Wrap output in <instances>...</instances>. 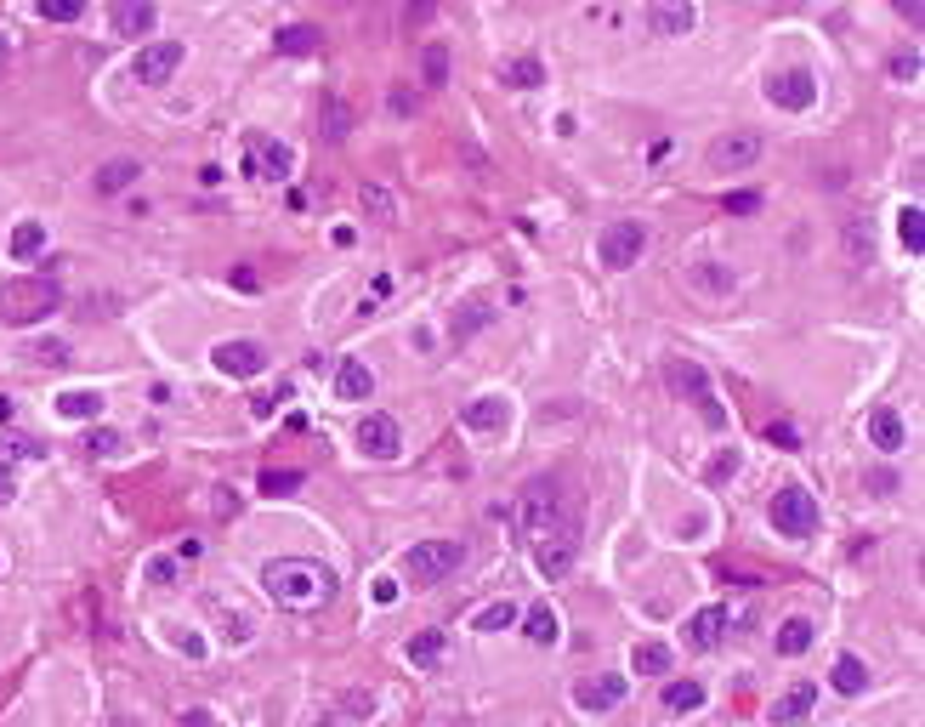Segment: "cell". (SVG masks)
Here are the masks:
<instances>
[{
  "mask_svg": "<svg viewBox=\"0 0 925 727\" xmlns=\"http://www.w3.org/2000/svg\"><path fill=\"white\" fill-rule=\"evenodd\" d=\"M262 586L279 608L307 614V608H324L335 597V574L324 563H307V557H279V563H267Z\"/></svg>",
  "mask_w": 925,
  "mask_h": 727,
  "instance_id": "cell-1",
  "label": "cell"
},
{
  "mask_svg": "<svg viewBox=\"0 0 925 727\" xmlns=\"http://www.w3.org/2000/svg\"><path fill=\"white\" fill-rule=\"evenodd\" d=\"M57 302H63V284H57L52 273L6 279V284H0V324H12V330L40 324V319H52V313H57Z\"/></svg>",
  "mask_w": 925,
  "mask_h": 727,
  "instance_id": "cell-2",
  "label": "cell"
},
{
  "mask_svg": "<svg viewBox=\"0 0 925 727\" xmlns=\"http://www.w3.org/2000/svg\"><path fill=\"white\" fill-rule=\"evenodd\" d=\"M460 563H466V546H460V540H420V546L403 551L409 586H437V580H449Z\"/></svg>",
  "mask_w": 925,
  "mask_h": 727,
  "instance_id": "cell-3",
  "label": "cell"
},
{
  "mask_svg": "<svg viewBox=\"0 0 925 727\" xmlns=\"http://www.w3.org/2000/svg\"><path fill=\"white\" fill-rule=\"evenodd\" d=\"M767 517H772V529L789 534V540H806V534H818V500L806 495L801 483H784V489L767 500Z\"/></svg>",
  "mask_w": 925,
  "mask_h": 727,
  "instance_id": "cell-4",
  "label": "cell"
},
{
  "mask_svg": "<svg viewBox=\"0 0 925 727\" xmlns=\"http://www.w3.org/2000/svg\"><path fill=\"white\" fill-rule=\"evenodd\" d=\"M574 563H579V529H574V523L534 534V568H540L545 580H562Z\"/></svg>",
  "mask_w": 925,
  "mask_h": 727,
  "instance_id": "cell-5",
  "label": "cell"
},
{
  "mask_svg": "<svg viewBox=\"0 0 925 727\" xmlns=\"http://www.w3.org/2000/svg\"><path fill=\"white\" fill-rule=\"evenodd\" d=\"M670 387L681 392V398H693L704 415V426H727V409L716 404V392H710V375H704V364H693V358H676L670 364Z\"/></svg>",
  "mask_w": 925,
  "mask_h": 727,
  "instance_id": "cell-6",
  "label": "cell"
},
{
  "mask_svg": "<svg viewBox=\"0 0 925 727\" xmlns=\"http://www.w3.org/2000/svg\"><path fill=\"white\" fill-rule=\"evenodd\" d=\"M642 250H647V228H642V222H613V228H602L596 256H602L608 273H625V267L642 262Z\"/></svg>",
  "mask_w": 925,
  "mask_h": 727,
  "instance_id": "cell-7",
  "label": "cell"
},
{
  "mask_svg": "<svg viewBox=\"0 0 925 727\" xmlns=\"http://www.w3.org/2000/svg\"><path fill=\"white\" fill-rule=\"evenodd\" d=\"M296 171V154L273 137H245V177L250 182H284Z\"/></svg>",
  "mask_w": 925,
  "mask_h": 727,
  "instance_id": "cell-8",
  "label": "cell"
},
{
  "mask_svg": "<svg viewBox=\"0 0 925 727\" xmlns=\"http://www.w3.org/2000/svg\"><path fill=\"white\" fill-rule=\"evenodd\" d=\"M210 364H216V375H227V381H256V375L267 370V347L262 341H222V347L210 353Z\"/></svg>",
  "mask_w": 925,
  "mask_h": 727,
  "instance_id": "cell-9",
  "label": "cell"
},
{
  "mask_svg": "<svg viewBox=\"0 0 925 727\" xmlns=\"http://www.w3.org/2000/svg\"><path fill=\"white\" fill-rule=\"evenodd\" d=\"M176 69H182V40H154V46H137L131 80H137V86H165Z\"/></svg>",
  "mask_w": 925,
  "mask_h": 727,
  "instance_id": "cell-10",
  "label": "cell"
},
{
  "mask_svg": "<svg viewBox=\"0 0 925 727\" xmlns=\"http://www.w3.org/2000/svg\"><path fill=\"white\" fill-rule=\"evenodd\" d=\"M767 97H772L778 108H789V114H801V108L818 103V74H812V69L772 74V80H767Z\"/></svg>",
  "mask_w": 925,
  "mask_h": 727,
  "instance_id": "cell-11",
  "label": "cell"
},
{
  "mask_svg": "<svg viewBox=\"0 0 925 727\" xmlns=\"http://www.w3.org/2000/svg\"><path fill=\"white\" fill-rule=\"evenodd\" d=\"M358 449H364L369 461H392L403 449L398 421H392V415H364V421H358Z\"/></svg>",
  "mask_w": 925,
  "mask_h": 727,
  "instance_id": "cell-12",
  "label": "cell"
},
{
  "mask_svg": "<svg viewBox=\"0 0 925 727\" xmlns=\"http://www.w3.org/2000/svg\"><path fill=\"white\" fill-rule=\"evenodd\" d=\"M761 160V137H750V131H738V137H721L716 148H710V165L716 171H744V165Z\"/></svg>",
  "mask_w": 925,
  "mask_h": 727,
  "instance_id": "cell-13",
  "label": "cell"
},
{
  "mask_svg": "<svg viewBox=\"0 0 925 727\" xmlns=\"http://www.w3.org/2000/svg\"><path fill=\"white\" fill-rule=\"evenodd\" d=\"M523 523L534 534H545L551 523H557V478H545V483H534L523 495Z\"/></svg>",
  "mask_w": 925,
  "mask_h": 727,
  "instance_id": "cell-14",
  "label": "cell"
},
{
  "mask_svg": "<svg viewBox=\"0 0 925 727\" xmlns=\"http://www.w3.org/2000/svg\"><path fill=\"white\" fill-rule=\"evenodd\" d=\"M625 676H596V682H579L574 688V705L579 710H613V705H625Z\"/></svg>",
  "mask_w": 925,
  "mask_h": 727,
  "instance_id": "cell-15",
  "label": "cell"
},
{
  "mask_svg": "<svg viewBox=\"0 0 925 727\" xmlns=\"http://www.w3.org/2000/svg\"><path fill=\"white\" fill-rule=\"evenodd\" d=\"M812 705H818V682H795L784 699H772V727H795Z\"/></svg>",
  "mask_w": 925,
  "mask_h": 727,
  "instance_id": "cell-16",
  "label": "cell"
},
{
  "mask_svg": "<svg viewBox=\"0 0 925 727\" xmlns=\"http://www.w3.org/2000/svg\"><path fill=\"white\" fill-rule=\"evenodd\" d=\"M869 438H874V449H880V455H897V449L908 444L903 415H897V409H874V415H869Z\"/></svg>",
  "mask_w": 925,
  "mask_h": 727,
  "instance_id": "cell-17",
  "label": "cell"
},
{
  "mask_svg": "<svg viewBox=\"0 0 925 727\" xmlns=\"http://www.w3.org/2000/svg\"><path fill=\"white\" fill-rule=\"evenodd\" d=\"M647 23H653V35H687V29L699 23V12H693L687 0H659V6L647 12Z\"/></svg>",
  "mask_w": 925,
  "mask_h": 727,
  "instance_id": "cell-18",
  "label": "cell"
},
{
  "mask_svg": "<svg viewBox=\"0 0 925 727\" xmlns=\"http://www.w3.org/2000/svg\"><path fill=\"white\" fill-rule=\"evenodd\" d=\"M335 392H341L347 404H364L369 392H375V375H369V364H364V358H347V364L335 370Z\"/></svg>",
  "mask_w": 925,
  "mask_h": 727,
  "instance_id": "cell-19",
  "label": "cell"
},
{
  "mask_svg": "<svg viewBox=\"0 0 925 727\" xmlns=\"http://www.w3.org/2000/svg\"><path fill=\"white\" fill-rule=\"evenodd\" d=\"M108 18H114V29H120V35H148V29H154V6H148V0H114V12H108Z\"/></svg>",
  "mask_w": 925,
  "mask_h": 727,
  "instance_id": "cell-20",
  "label": "cell"
},
{
  "mask_svg": "<svg viewBox=\"0 0 925 727\" xmlns=\"http://www.w3.org/2000/svg\"><path fill=\"white\" fill-rule=\"evenodd\" d=\"M676 654H670V642H636L630 648V671L636 676H670Z\"/></svg>",
  "mask_w": 925,
  "mask_h": 727,
  "instance_id": "cell-21",
  "label": "cell"
},
{
  "mask_svg": "<svg viewBox=\"0 0 925 727\" xmlns=\"http://www.w3.org/2000/svg\"><path fill=\"white\" fill-rule=\"evenodd\" d=\"M557 631H562V620H557V608H551V603H534L523 614V637L534 642V648H551V642H557Z\"/></svg>",
  "mask_w": 925,
  "mask_h": 727,
  "instance_id": "cell-22",
  "label": "cell"
},
{
  "mask_svg": "<svg viewBox=\"0 0 925 727\" xmlns=\"http://www.w3.org/2000/svg\"><path fill=\"white\" fill-rule=\"evenodd\" d=\"M460 421L472 426V432H500V426L511 421V404H506V398H477V404L466 409Z\"/></svg>",
  "mask_w": 925,
  "mask_h": 727,
  "instance_id": "cell-23",
  "label": "cell"
},
{
  "mask_svg": "<svg viewBox=\"0 0 925 727\" xmlns=\"http://www.w3.org/2000/svg\"><path fill=\"white\" fill-rule=\"evenodd\" d=\"M687 637L699 642V648H716L727 637V608H699L693 620H687Z\"/></svg>",
  "mask_w": 925,
  "mask_h": 727,
  "instance_id": "cell-24",
  "label": "cell"
},
{
  "mask_svg": "<svg viewBox=\"0 0 925 727\" xmlns=\"http://www.w3.org/2000/svg\"><path fill=\"white\" fill-rule=\"evenodd\" d=\"M6 250H12V262H35L40 250H46V222H18L12 239H6Z\"/></svg>",
  "mask_w": 925,
  "mask_h": 727,
  "instance_id": "cell-25",
  "label": "cell"
},
{
  "mask_svg": "<svg viewBox=\"0 0 925 727\" xmlns=\"http://www.w3.org/2000/svg\"><path fill=\"white\" fill-rule=\"evenodd\" d=\"M829 682H835V693H846V699H852V693H863V682H869V665H863L857 654H840L835 671H829Z\"/></svg>",
  "mask_w": 925,
  "mask_h": 727,
  "instance_id": "cell-26",
  "label": "cell"
},
{
  "mask_svg": "<svg viewBox=\"0 0 925 727\" xmlns=\"http://www.w3.org/2000/svg\"><path fill=\"white\" fill-rule=\"evenodd\" d=\"M812 637H818V631H812V620H801V614H795V620H784V625H778V654L801 659L806 648H812Z\"/></svg>",
  "mask_w": 925,
  "mask_h": 727,
  "instance_id": "cell-27",
  "label": "cell"
},
{
  "mask_svg": "<svg viewBox=\"0 0 925 727\" xmlns=\"http://www.w3.org/2000/svg\"><path fill=\"white\" fill-rule=\"evenodd\" d=\"M137 177H142L137 160H114V165H103V171H97V194L114 199V194H125V182H137Z\"/></svg>",
  "mask_w": 925,
  "mask_h": 727,
  "instance_id": "cell-28",
  "label": "cell"
},
{
  "mask_svg": "<svg viewBox=\"0 0 925 727\" xmlns=\"http://www.w3.org/2000/svg\"><path fill=\"white\" fill-rule=\"evenodd\" d=\"M897 239H903L908 256H920V250H925V211H920V205H903V211H897Z\"/></svg>",
  "mask_w": 925,
  "mask_h": 727,
  "instance_id": "cell-29",
  "label": "cell"
},
{
  "mask_svg": "<svg viewBox=\"0 0 925 727\" xmlns=\"http://www.w3.org/2000/svg\"><path fill=\"white\" fill-rule=\"evenodd\" d=\"M273 46H279V52H290V57H301V52H313V46H324V35H318L313 23H290V29H279V35H273Z\"/></svg>",
  "mask_w": 925,
  "mask_h": 727,
  "instance_id": "cell-30",
  "label": "cell"
},
{
  "mask_svg": "<svg viewBox=\"0 0 925 727\" xmlns=\"http://www.w3.org/2000/svg\"><path fill=\"white\" fill-rule=\"evenodd\" d=\"M443 648H449V637H443V631H420V637H409V665L432 671L437 659H443Z\"/></svg>",
  "mask_w": 925,
  "mask_h": 727,
  "instance_id": "cell-31",
  "label": "cell"
},
{
  "mask_svg": "<svg viewBox=\"0 0 925 727\" xmlns=\"http://www.w3.org/2000/svg\"><path fill=\"white\" fill-rule=\"evenodd\" d=\"M46 455V444H35L29 432H0V466H18V461H35Z\"/></svg>",
  "mask_w": 925,
  "mask_h": 727,
  "instance_id": "cell-32",
  "label": "cell"
},
{
  "mask_svg": "<svg viewBox=\"0 0 925 727\" xmlns=\"http://www.w3.org/2000/svg\"><path fill=\"white\" fill-rule=\"evenodd\" d=\"M693 284H699V290H710V296H733V267H721V262H699L693 267Z\"/></svg>",
  "mask_w": 925,
  "mask_h": 727,
  "instance_id": "cell-33",
  "label": "cell"
},
{
  "mask_svg": "<svg viewBox=\"0 0 925 727\" xmlns=\"http://www.w3.org/2000/svg\"><path fill=\"white\" fill-rule=\"evenodd\" d=\"M57 415H69V421H97V415H103V398H97V392H63V398H57Z\"/></svg>",
  "mask_w": 925,
  "mask_h": 727,
  "instance_id": "cell-34",
  "label": "cell"
},
{
  "mask_svg": "<svg viewBox=\"0 0 925 727\" xmlns=\"http://www.w3.org/2000/svg\"><path fill=\"white\" fill-rule=\"evenodd\" d=\"M500 80H506V86H545V63L540 57H517V63H506V69H500Z\"/></svg>",
  "mask_w": 925,
  "mask_h": 727,
  "instance_id": "cell-35",
  "label": "cell"
},
{
  "mask_svg": "<svg viewBox=\"0 0 925 727\" xmlns=\"http://www.w3.org/2000/svg\"><path fill=\"white\" fill-rule=\"evenodd\" d=\"M664 705H670V710H699L704 688H699V682H664Z\"/></svg>",
  "mask_w": 925,
  "mask_h": 727,
  "instance_id": "cell-36",
  "label": "cell"
},
{
  "mask_svg": "<svg viewBox=\"0 0 925 727\" xmlns=\"http://www.w3.org/2000/svg\"><path fill=\"white\" fill-rule=\"evenodd\" d=\"M120 449H125V438H120V432H108V426L86 432V455H97V461H114Z\"/></svg>",
  "mask_w": 925,
  "mask_h": 727,
  "instance_id": "cell-37",
  "label": "cell"
},
{
  "mask_svg": "<svg viewBox=\"0 0 925 727\" xmlns=\"http://www.w3.org/2000/svg\"><path fill=\"white\" fill-rule=\"evenodd\" d=\"M426 86L432 91L449 86V46H426Z\"/></svg>",
  "mask_w": 925,
  "mask_h": 727,
  "instance_id": "cell-38",
  "label": "cell"
},
{
  "mask_svg": "<svg viewBox=\"0 0 925 727\" xmlns=\"http://www.w3.org/2000/svg\"><path fill=\"white\" fill-rule=\"evenodd\" d=\"M40 18L46 23H74V18H86V0H40Z\"/></svg>",
  "mask_w": 925,
  "mask_h": 727,
  "instance_id": "cell-39",
  "label": "cell"
},
{
  "mask_svg": "<svg viewBox=\"0 0 925 727\" xmlns=\"http://www.w3.org/2000/svg\"><path fill=\"white\" fill-rule=\"evenodd\" d=\"M511 620H517V608H511V603H489V608H483V614H477V631H506V625Z\"/></svg>",
  "mask_w": 925,
  "mask_h": 727,
  "instance_id": "cell-40",
  "label": "cell"
},
{
  "mask_svg": "<svg viewBox=\"0 0 925 727\" xmlns=\"http://www.w3.org/2000/svg\"><path fill=\"white\" fill-rule=\"evenodd\" d=\"M301 483V472H262V495H296Z\"/></svg>",
  "mask_w": 925,
  "mask_h": 727,
  "instance_id": "cell-41",
  "label": "cell"
},
{
  "mask_svg": "<svg viewBox=\"0 0 925 727\" xmlns=\"http://www.w3.org/2000/svg\"><path fill=\"white\" fill-rule=\"evenodd\" d=\"M483 324H489V307H483V302L466 307V313H460V324H454V341H466L472 330H483Z\"/></svg>",
  "mask_w": 925,
  "mask_h": 727,
  "instance_id": "cell-42",
  "label": "cell"
},
{
  "mask_svg": "<svg viewBox=\"0 0 925 727\" xmlns=\"http://www.w3.org/2000/svg\"><path fill=\"white\" fill-rule=\"evenodd\" d=\"M176 574H182V563H171V557H154V563H148V580H154V586H171Z\"/></svg>",
  "mask_w": 925,
  "mask_h": 727,
  "instance_id": "cell-43",
  "label": "cell"
},
{
  "mask_svg": "<svg viewBox=\"0 0 925 727\" xmlns=\"http://www.w3.org/2000/svg\"><path fill=\"white\" fill-rule=\"evenodd\" d=\"M733 472H738V455L727 449V455H716V461H710V472H704V478H710V483H727Z\"/></svg>",
  "mask_w": 925,
  "mask_h": 727,
  "instance_id": "cell-44",
  "label": "cell"
},
{
  "mask_svg": "<svg viewBox=\"0 0 925 727\" xmlns=\"http://www.w3.org/2000/svg\"><path fill=\"white\" fill-rule=\"evenodd\" d=\"M29 358H35V364H46V358H69V347H63V341H40V347H29Z\"/></svg>",
  "mask_w": 925,
  "mask_h": 727,
  "instance_id": "cell-45",
  "label": "cell"
},
{
  "mask_svg": "<svg viewBox=\"0 0 925 727\" xmlns=\"http://www.w3.org/2000/svg\"><path fill=\"white\" fill-rule=\"evenodd\" d=\"M755 205H761V194H750V188H744V194H733V199H727V211H733V216H750Z\"/></svg>",
  "mask_w": 925,
  "mask_h": 727,
  "instance_id": "cell-46",
  "label": "cell"
},
{
  "mask_svg": "<svg viewBox=\"0 0 925 727\" xmlns=\"http://www.w3.org/2000/svg\"><path fill=\"white\" fill-rule=\"evenodd\" d=\"M284 398H290V387H279V392H262V398H256V415H273V404H284Z\"/></svg>",
  "mask_w": 925,
  "mask_h": 727,
  "instance_id": "cell-47",
  "label": "cell"
},
{
  "mask_svg": "<svg viewBox=\"0 0 925 727\" xmlns=\"http://www.w3.org/2000/svg\"><path fill=\"white\" fill-rule=\"evenodd\" d=\"M364 205H369L375 216H392V199H386L381 188H364Z\"/></svg>",
  "mask_w": 925,
  "mask_h": 727,
  "instance_id": "cell-48",
  "label": "cell"
},
{
  "mask_svg": "<svg viewBox=\"0 0 925 727\" xmlns=\"http://www.w3.org/2000/svg\"><path fill=\"white\" fill-rule=\"evenodd\" d=\"M369 597H375V603H398V586H392V580H375V586H369Z\"/></svg>",
  "mask_w": 925,
  "mask_h": 727,
  "instance_id": "cell-49",
  "label": "cell"
},
{
  "mask_svg": "<svg viewBox=\"0 0 925 727\" xmlns=\"http://www.w3.org/2000/svg\"><path fill=\"white\" fill-rule=\"evenodd\" d=\"M863 483H869L874 495H891V489H897V478H891V472H869Z\"/></svg>",
  "mask_w": 925,
  "mask_h": 727,
  "instance_id": "cell-50",
  "label": "cell"
},
{
  "mask_svg": "<svg viewBox=\"0 0 925 727\" xmlns=\"http://www.w3.org/2000/svg\"><path fill=\"white\" fill-rule=\"evenodd\" d=\"M891 74H897V80H914V74H920V57H897V63H891Z\"/></svg>",
  "mask_w": 925,
  "mask_h": 727,
  "instance_id": "cell-51",
  "label": "cell"
},
{
  "mask_svg": "<svg viewBox=\"0 0 925 727\" xmlns=\"http://www.w3.org/2000/svg\"><path fill=\"white\" fill-rule=\"evenodd\" d=\"M767 438H772V444H784V449H795V426L778 421V426H767Z\"/></svg>",
  "mask_w": 925,
  "mask_h": 727,
  "instance_id": "cell-52",
  "label": "cell"
},
{
  "mask_svg": "<svg viewBox=\"0 0 925 727\" xmlns=\"http://www.w3.org/2000/svg\"><path fill=\"white\" fill-rule=\"evenodd\" d=\"M386 108H392V114H409V108H415V97H403V86H398L392 97H386Z\"/></svg>",
  "mask_w": 925,
  "mask_h": 727,
  "instance_id": "cell-53",
  "label": "cell"
},
{
  "mask_svg": "<svg viewBox=\"0 0 925 727\" xmlns=\"http://www.w3.org/2000/svg\"><path fill=\"white\" fill-rule=\"evenodd\" d=\"M216 512L233 517V512H239V495H233V489H227V495H216Z\"/></svg>",
  "mask_w": 925,
  "mask_h": 727,
  "instance_id": "cell-54",
  "label": "cell"
},
{
  "mask_svg": "<svg viewBox=\"0 0 925 727\" xmlns=\"http://www.w3.org/2000/svg\"><path fill=\"white\" fill-rule=\"evenodd\" d=\"M12 415H18V404H12V398H6V392H0V432H6V426H12Z\"/></svg>",
  "mask_w": 925,
  "mask_h": 727,
  "instance_id": "cell-55",
  "label": "cell"
},
{
  "mask_svg": "<svg viewBox=\"0 0 925 727\" xmlns=\"http://www.w3.org/2000/svg\"><path fill=\"white\" fill-rule=\"evenodd\" d=\"M182 727H210V710H188V716H182Z\"/></svg>",
  "mask_w": 925,
  "mask_h": 727,
  "instance_id": "cell-56",
  "label": "cell"
},
{
  "mask_svg": "<svg viewBox=\"0 0 925 727\" xmlns=\"http://www.w3.org/2000/svg\"><path fill=\"white\" fill-rule=\"evenodd\" d=\"M6 500H12V478H6V472H0V506H6Z\"/></svg>",
  "mask_w": 925,
  "mask_h": 727,
  "instance_id": "cell-57",
  "label": "cell"
},
{
  "mask_svg": "<svg viewBox=\"0 0 925 727\" xmlns=\"http://www.w3.org/2000/svg\"><path fill=\"white\" fill-rule=\"evenodd\" d=\"M0 63H6V40H0Z\"/></svg>",
  "mask_w": 925,
  "mask_h": 727,
  "instance_id": "cell-58",
  "label": "cell"
}]
</instances>
